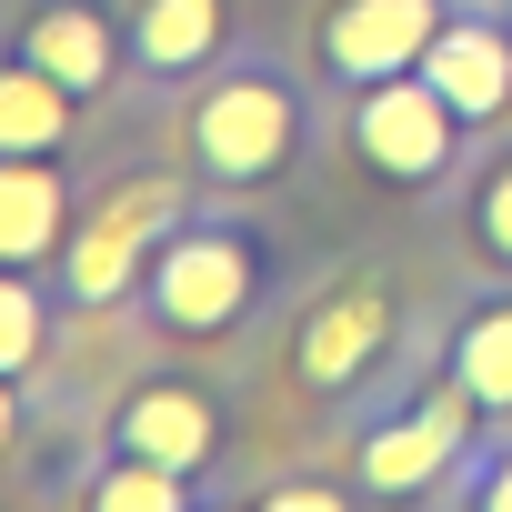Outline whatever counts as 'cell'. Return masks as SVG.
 <instances>
[{"label":"cell","mask_w":512,"mask_h":512,"mask_svg":"<svg viewBox=\"0 0 512 512\" xmlns=\"http://www.w3.org/2000/svg\"><path fill=\"white\" fill-rule=\"evenodd\" d=\"M81 502L91 512H191L201 502V482L191 472H171V462H151V452H101L91 462V482H81Z\"/></svg>","instance_id":"9a60e30c"},{"label":"cell","mask_w":512,"mask_h":512,"mask_svg":"<svg viewBox=\"0 0 512 512\" xmlns=\"http://www.w3.org/2000/svg\"><path fill=\"white\" fill-rule=\"evenodd\" d=\"M191 211H201V191L171 181V171H131V181L91 191L81 221H71V241H61V302H71V312H121V302L141 292V272H151V251H161Z\"/></svg>","instance_id":"3957f363"},{"label":"cell","mask_w":512,"mask_h":512,"mask_svg":"<svg viewBox=\"0 0 512 512\" xmlns=\"http://www.w3.org/2000/svg\"><path fill=\"white\" fill-rule=\"evenodd\" d=\"M422 81L482 131V121H502L512 111V21L502 11H472V0H462V11L432 31V51H422Z\"/></svg>","instance_id":"8fae6325"},{"label":"cell","mask_w":512,"mask_h":512,"mask_svg":"<svg viewBox=\"0 0 512 512\" xmlns=\"http://www.w3.org/2000/svg\"><path fill=\"white\" fill-rule=\"evenodd\" d=\"M462 131H472V121H462L422 71H392V81L352 91V111H342L352 161H362L372 181H392V191H442V181L462 171Z\"/></svg>","instance_id":"5b68a950"},{"label":"cell","mask_w":512,"mask_h":512,"mask_svg":"<svg viewBox=\"0 0 512 512\" xmlns=\"http://www.w3.org/2000/svg\"><path fill=\"white\" fill-rule=\"evenodd\" d=\"M111 442L121 452H151V462H171V472H211V452H221V402L201 392V382H181V372H151V382H131L121 402H111Z\"/></svg>","instance_id":"30bf717a"},{"label":"cell","mask_w":512,"mask_h":512,"mask_svg":"<svg viewBox=\"0 0 512 512\" xmlns=\"http://www.w3.org/2000/svg\"><path fill=\"white\" fill-rule=\"evenodd\" d=\"M302 121H312V111H302V81H292L282 61L231 51L211 81H191V111H181V161H191V181H201V191L241 201V191H262V181H282V171H292Z\"/></svg>","instance_id":"7a4b0ae2"},{"label":"cell","mask_w":512,"mask_h":512,"mask_svg":"<svg viewBox=\"0 0 512 512\" xmlns=\"http://www.w3.org/2000/svg\"><path fill=\"white\" fill-rule=\"evenodd\" d=\"M352 492H362V482H262L272 512H352Z\"/></svg>","instance_id":"d6986e66"},{"label":"cell","mask_w":512,"mask_h":512,"mask_svg":"<svg viewBox=\"0 0 512 512\" xmlns=\"http://www.w3.org/2000/svg\"><path fill=\"white\" fill-rule=\"evenodd\" d=\"M482 432H492L482 402H472V392L452 382V362H442V372H422V382H402L392 402L362 412V432H352V482L382 492V502H402V492H452V472L472 462Z\"/></svg>","instance_id":"277c9868"},{"label":"cell","mask_w":512,"mask_h":512,"mask_svg":"<svg viewBox=\"0 0 512 512\" xmlns=\"http://www.w3.org/2000/svg\"><path fill=\"white\" fill-rule=\"evenodd\" d=\"M81 131V91L51 81L31 51H0V151H21V161H61Z\"/></svg>","instance_id":"4fadbf2b"},{"label":"cell","mask_w":512,"mask_h":512,"mask_svg":"<svg viewBox=\"0 0 512 512\" xmlns=\"http://www.w3.org/2000/svg\"><path fill=\"white\" fill-rule=\"evenodd\" d=\"M492 11H502V21H512V0H492Z\"/></svg>","instance_id":"44dd1931"},{"label":"cell","mask_w":512,"mask_h":512,"mask_svg":"<svg viewBox=\"0 0 512 512\" xmlns=\"http://www.w3.org/2000/svg\"><path fill=\"white\" fill-rule=\"evenodd\" d=\"M262 292H272V241L251 231L231 201H201V211L151 251L131 312H141L161 342H231L251 312H262Z\"/></svg>","instance_id":"6da1fadb"},{"label":"cell","mask_w":512,"mask_h":512,"mask_svg":"<svg viewBox=\"0 0 512 512\" xmlns=\"http://www.w3.org/2000/svg\"><path fill=\"white\" fill-rule=\"evenodd\" d=\"M392 342H402L392 282H382V272H342V282L312 292V312L292 322V382H302L312 402H352V392L382 382Z\"/></svg>","instance_id":"8992f818"},{"label":"cell","mask_w":512,"mask_h":512,"mask_svg":"<svg viewBox=\"0 0 512 512\" xmlns=\"http://www.w3.org/2000/svg\"><path fill=\"white\" fill-rule=\"evenodd\" d=\"M81 221V191L61 181V161H21V151H0V262H61V241Z\"/></svg>","instance_id":"7c38bea8"},{"label":"cell","mask_w":512,"mask_h":512,"mask_svg":"<svg viewBox=\"0 0 512 512\" xmlns=\"http://www.w3.org/2000/svg\"><path fill=\"white\" fill-rule=\"evenodd\" d=\"M11 51H31L51 81H71L81 101H101L121 71H131V41L111 21V0H31L11 11Z\"/></svg>","instance_id":"9c48e42d"},{"label":"cell","mask_w":512,"mask_h":512,"mask_svg":"<svg viewBox=\"0 0 512 512\" xmlns=\"http://www.w3.org/2000/svg\"><path fill=\"white\" fill-rule=\"evenodd\" d=\"M121 41H131V81L151 91H191L241 51L231 0H121Z\"/></svg>","instance_id":"ba28073f"},{"label":"cell","mask_w":512,"mask_h":512,"mask_svg":"<svg viewBox=\"0 0 512 512\" xmlns=\"http://www.w3.org/2000/svg\"><path fill=\"white\" fill-rule=\"evenodd\" d=\"M462 11V0H322V21H312V71L352 101L392 71H422L432 31Z\"/></svg>","instance_id":"52a82bcc"},{"label":"cell","mask_w":512,"mask_h":512,"mask_svg":"<svg viewBox=\"0 0 512 512\" xmlns=\"http://www.w3.org/2000/svg\"><path fill=\"white\" fill-rule=\"evenodd\" d=\"M51 292H41V272H21V262H0V372H41V352H51Z\"/></svg>","instance_id":"2e32d148"},{"label":"cell","mask_w":512,"mask_h":512,"mask_svg":"<svg viewBox=\"0 0 512 512\" xmlns=\"http://www.w3.org/2000/svg\"><path fill=\"white\" fill-rule=\"evenodd\" d=\"M462 221H472V251H482V262H492V272H512V151L462 191Z\"/></svg>","instance_id":"e0dca14e"},{"label":"cell","mask_w":512,"mask_h":512,"mask_svg":"<svg viewBox=\"0 0 512 512\" xmlns=\"http://www.w3.org/2000/svg\"><path fill=\"white\" fill-rule=\"evenodd\" d=\"M21 442V372H0V452Z\"/></svg>","instance_id":"ffe728a7"},{"label":"cell","mask_w":512,"mask_h":512,"mask_svg":"<svg viewBox=\"0 0 512 512\" xmlns=\"http://www.w3.org/2000/svg\"><path fill=\"white\" fill-rule=\"evenodd\" d=\"M452 502H472V512H512V422H492V432L472 442V462L452 472Z\"/></svg>","instance_id":"ac0fdd59"},{"label":"cell","mask_w":512,"mask_h":512,"mask_svg":"<svg viewBox=\"0 0 512 512\" xmlns=\"http://www.w3.org/2000/svg\"><path fill=\"white\" fill-rule=\"evenodd\" d=\"M452 382L482 402V422H512V292H472L452 342H442Z\"/></svg>","instance_id":"5bb4252c"}]
</instances>
